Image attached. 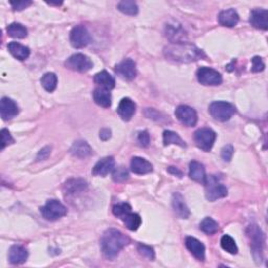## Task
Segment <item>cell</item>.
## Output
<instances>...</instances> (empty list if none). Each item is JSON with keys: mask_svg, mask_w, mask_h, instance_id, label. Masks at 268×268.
<instances>
[{"mask_svg": "<svg viewBox=\"0 0 268 268\" xmlns=\"http://www.w3.org/2000/svg\"><path fill=\"white\" fill-rule=\"evenodd\" d=\"M220 244H221V247L226 250V252L231 255H236L238 253V246L236 244V241L229 235H224L221 238Z\"/></svg>", "mask_w": 268, "mask_h": 268, "instance_id": "e575fe53", "label": "cell"}, {"mask_svg": "<svg viewBox=\"0 0 268 268\" xmlns=\"http://www.w3.org/2000/svg\"><path fill=\"white\" fill-rule=\"evenodd\" d=\"M115 72L122 79L131 81L136 77V64L131 59H125L124 61L118 63L115 68Z\"/></svg>", "mask_w": 268, "mask_h": 268, "instance_id": "4fadbf2b", "label": "cell"}, {"mask_svg": "<svg viewBox=\"0 0 268 268\" xmlns=\"http://www.w3.org/2000/svg\"><path fill=\"white\" fill-rule=\"evenodd\" d=\"M264 62L262 58L260 57H254L252 59V72L253 73H260L264 71Z\"/></svg>", "mask_w": 268, "mask_h": 268, "instance_id": "ab89813d", "label": "cell"}, {"mask_svg": "<svg viewBox=\"0 0 268 268\" xmlns=\"http://www.w3.org/2000/svg\"><path fill=\"white\" fill-rule=\"evenodd\" d=\"M14 138L11 135L10 131L6 129H2L1 130V150H3L6 146L14 144Z\"/></svg>", "mask_w": 268, "mask_h": 268, "instance_id": "f35d334b", "label": "cell"}, {"mask_svg": "<svg viewBox=\"0 0 268 268\" xmlns=\"http://www.w3.org/2000/svg\"><path fill=\"white\" fill-rule=\"evenodd\" d=\"M247 236L250 241V247L253 249V254L256 260L262 259V252L264 246V235L262 230L259 229L257 224H252L247 228Z\"/></svg>", "mask_w": 268, "mask_h": 268, "instance_id": "5b68a950", "label": "cell"}, {"mask_svg": "<svg viewBox=\"0 0 268 268\" xmlns=\"http://www.w3.org/2000/svg\"><path fill=\"white\" fill-rule=\"evenodd\" d=\"M93 80L99 86H101V88H105L107 90L114 89L115 86V80L114 79V77L106 71H102L98 73L94 76Z\"/></svg>", "mask_w": 268, "mask_h": 268, "instance_id": "d4e9b609", "label": "cell"}, {"mask_svg": "<svg viewBox=\"0 0 268 268\" xmlns=\"http://www.w3.org/2000/svg\"><path fill=\"white\" fill-rule=\"evenodd\" d=\"M131 206L130 204L128 203H120V204H117V205H115L114 209H112V213H114V215L115 216V217L122 219L125 217V216L127 214H129L131 212Z\"/></svg>", "mask_w": 268, "mask_h": 268, "instance_id": "8d00e7d4", "label": "cell"}, {"mask_svg": "<svg viewBox=\"0 0 268 268\" xmlns=\"http://www.w3.org/2000/svg\"><path fill=\"white\" fill-rule=\"evenodd\" d=\"M205 196L206 199L210 201H216L220 198L226 197L228 195V189L220 184L219 179L215 175L206 176L205 181Z\"/></svg>", "mask_w": 268, "mask_h": 268, "instance_id": "3957f363", "label": "cell"}, {"mask_svg": "<svg viewBox=\"0 0 268 268\" xmlns=\"http://www.w3.org/2000/svg\"><path fill=\"white\" fill-rule=\"evenodd\" d=\"M41 213L46 220L56 221L66 215L67 209L58 200H49L42 207Z\"/></svg>", "mask_w": 268, "mask_h": 268, "instance_id": "52a82bcc", "label": "cell"}, {"mask_svg": "<svg viewBox=\"0 0 268 268\" xmlns=\"http://www.w3.org/2000/svg\"><path fill=\"white\" fill-rule=\"evenodd\" d=\"M131 170L135 174L144 175L153 171L151 163L142 157H133L131 160Z\"/></svg>", "mask_w": 268, "mask_h": 268, "instance_id": "cb8c5ba5", "label": "cell"}, {"mask_svg": "<svg viewBox=\"0 0 268 268\" xmlns=\"http://www.w3.org/2000/svg\"><path fill=\"white\" fill-rule=\"evenodd\" d=\"M88 188L87 181L82 178H71L65 181L63 191L67 196H75L85 192Z\"/></svg>", "mask_w": 268, "mask_h": 268, "instance_id": "5bb4252c", "label": "cell"}, {"mask_svg": "<svg viewBox=\"0 0 268 268\" xmlns=\"http://www.w3.org/2000/svg\"><path fill=\"white\" fill-rule=\"evenodd\" d=\"M130 243V239L116 229H109L101 238V249L107 259L115 258L120 250Z\"/></svg>", "mask_w": 268, "mask_h": 268, "instance_id": "6da1fadb", "label": "cell"}, {"mask_svg": "<svg viewBox=\"0 0 268 268\" xmlns=\"http://www.w3.org/2000/svg\"><path fill=\"white\" fill-rule=\"evenodd\" d=\"M28 250L21 245H13L8 252V260L12 264H22L28 259Z\"/></svg>", "mask_w": 268, "mask_h": 268, "instance_id": "603a6c76", "label": "cell"}, {"mask_svg": "<svg viewBox=\"0 0 268 268\" xmlns=\"http://www.w3.org/2000/svg\"><path fill=\"white\" fill-rule=\"evenodd\" d=\"M163 144L165 146H169V145H177L183 147L185 148L186 147V143L183 141V138H181L177 133L167 130L163 132Z\"/></svg>", "mask_w": 268, "mask_h": 268, "instance_id": "d6a6232c", "label": "cell"}, {"mask_svg": "<svg viewBox=\"0 0 268 268\" xmlns=\"http://www.w3.org/2000/svg\"><path fill=\"white\" fill-rule=\"evenodd\" d=\"M218 21L223 27L232 28L239 22V15L234 8H229V10L220 12L218 16Z\"/></svg>", "mask_w": 268, "mask_h": 268, "instance_id": "7402d4cb", "label": "cell"}, {"mask_svg": "<svg viewBox=\"0 0 268 268\" xmlns=\"http://www.w3.org/2000/svg\"><path fill=\"white\" fill-rule=\"evenodd\" d=\"M7 49L12 54L13 57L20 60V61H23V60L28 59L30 56V48L20 44V43L11 42L10 44L7 45Z\"/></svg>", "mask_w": 268, "mask_h": 268, "instance_id": "4316f807", "label": "cell"}, {"mask_svg": "<svg viewBox=\"0 0 268 268\" xmlns=\"http://www.w3.org/2000/svg\"><path fill=\"white\" fill-rule=\"evenodd\" d=\"M41 84L46 91L53 92L57 88L58 84V77L54 73H47L42 77Z\"/></svg>", "mask_w": 268, "mask_h": 268, "instance_id": "f546056e", "label": "cell"}, {"mask_svg": "<svg viewBox=\"0 0 268 268\" xmlns=\"http://www.w3.org/2000/svg\"><path fill=\"white\" fill-rule=\"evenodd\" d=\"M197 79L205 86H218L222 83L221 75L210 67H201L197 72Z\"/></svg>", "mask_w": 268, "mask_h": 268, "instance_id": "30bf717a", "label": "cell"}, {"mask_svg": "<svg viewBox=\"0 0 268 268\" xmlns=\"http://www.w3.org/2000/svg\"><path fill=\"white\" fill-rule=\"evenodd\" d=\"M219 224L211 217L204 218L200 223V230L206 235H214L218 231Z\"/></svg>", "mask_w": 268, "mask_h": 268, "instance_id": "4dcf8cb0", "label": "cell"}, {"mask_svg": "<svg viewBox=\"0 0 268 268\" xmlns=\"http://www.w3.org/2000/svg\"><path fill=\"white\" fill-rule=\"evenodd\" d=\"M32 4L30 0H22V1H11V5L13 6L14 11H22Z\"/></svg>", "mask_w": 268, "mask_h": 268, "instance_id": "7bdbcfd3", "label": "cell"}, {"mask_svg": "<svg viewBox=\"0 0 268 268\" xmlns=\"http://www.w3.org/2000/svg\"><path fill=\"white\" fill-rule=\"evenodd\" d=\"M65 66L74 72L87 73L93 67V63L87 56L83 54H75L66 60Z\"/></svg>", "mask_w": 268, "mask_h": 268, "instance_id": "8992f818", "label": "cell"}, {"mask_svg": "<svg viewBox=\"0 0 268 268\" xmlns=\"http://www.w3.org/2000/svg\"><path fill=\"white\" fill-rule=\"evenodd\" d=\"M137 143L141 147H148L150 144V135L148 131H141L137 135Z\"/></svg>", "mask_w": 268, "mask_h": 268, "instance_id": "b9f144b4", "label": "cell"}, {"mask_svg": "<svg viewBox=\"0 0 268 268\" xmlns=\"http://www.w3.org/2000/svg\"><path fill=\"white\" fill-rule=\"evenodd\" d=\"M111 136V131L108 128H104L100 131V138L102 141H107Z\"/></svg>", "mask_w": 268, "mask_h": 268, "instance_id": "f6af8a7d", "label": "cell"}, {"mask_svg": "<svg viewBox=\"0 0 268 268\" xmlns=\"http://www.w3.org/2000/svg\"><path fill=\"white\" fill-rule=\"evenodd\" d=\"M175 115L181 124L188 127H194L197 124L198 115L195 109L187 105H180L175 110Z\"/></svg>", "mask_w": 268, "mask_h": 268, "instance_id": "7c38bea8", "label": "cell"}, {"mask_svg": "<svg viewBox=\"0 0 268 268\" xmlns=\"http://www.w3.org/2000/svg\"><path fill=\"white\" fill-rule=\"evenodd\" d=\"M165 56L171 61L179 63H191L205 58L201 49L189 43L171 44L165 48Z\"/></svg>", "mask_w": 268, "mask_h": 268, "instance_id": "7a4b0ae2", "label": "cell"}, {"mask_svg": "<svg viewBox=\"0 0 268 268\" xmlns=\"http://www.w3.org/2000/svg\"><path fill=\"white\" fill-rule=\"evenodd\" d=\"M19 114V108L17 103L10 98H2L0 102V115L4 120L12 119Z\"/></svg>", "mask_w": 268, "mask_h": 268, "instance_id": "9a60e30c", "label": "cell"}, {"mask_svg": "<svg viewBox=\"0 0 268 268\" xmlns=\"http://www.w3.org/2000/svg\"><path fill=\"white\" fill-rule=\"evenodd\" d=\"M128 178L129 172L125 167L120 166L114 169V172H112V179H114L115 183H124Z\"/></svg>", "mask_w": 268, "mask_h": 268, "instance_id": "d590c367", "label": "cell"}, {"mask_svg": "<svg viewBox=\"0 0 268 268\" xmlns=\"http://www.w3.org/2000/svg\"><path fill=\"white\" fill-rule=\"evenodd\" d=\"M249 23L256 29L266 31L268 29V12L263 8L253 10L249 16Z\"/></svg>", "mask_w": 268, "mask_h": 268, "instance_id": "2e32d148", "label": "cell"}, {"mask_svg": "<svg viewBox=\"0 0 268 268\" xmlns=\"http://www.w3.org/2000/svg\"><path fill=\"white\" fill-rule=\"evenodd\" d=\"M51 152V148L50 147H44V148L41 149L40 152L37 155V161H41V160H45L48 158V156L50 155Z\"/></svg>", "mask_w": 268, "mask_h": 268, "instance_id": "ee69618b", "label": "cell"}, {"mask_svg": "<svg viewBox=\"0 0 268 268\" xmlns=\"http://www.w3.org/2000/svg\"><path fill=\"white\" fill-rule=\"evenodd\" d=\"M6 32L8 34V36L16 39H23L28 36V30L25 29V27H23L22 24L17 22H14L8 25L6 28Z\"/></svg>", "mask_w": 268, "mask_h": 268, "instance_id": "f1b7e54d", "label": "cell"}, {"mask_svg": "<svg viewBox=\"0 0 268 268\" xmlns=\"http://www.w3.org/2000/svg\"><path fill=\"white\" fill-rule=\"evenodd\" d=\"M135 110H136L135 103L131 99L124 98L119 102V105L117 107V114L120 117H122V119L126 120V122H129V120L133 117Z\"/></svg>", "mask_w": 268, "mask_h": 268, "instance_id": "ac0fdd59", "label": "cell"}, {"mask_svg": "<svg viewBox=\"0 0 268 268\" xmlns=\"http://www.w3.org/2000/svg\"><path fill=\"white\" fill-rule=\"evenodd\" d=\"M93 100L99 106L108 108L111 106V94L105 88H97L93 91Z\"/></svg>", "mask_w": 268, "mask_h": 268, "instance_id": "83f0119b", "label": "cell"}, {"mask_svg": "<svg viewBox=\"0 0 268 268\" xmlns=\"http://www.w3.org/2000/svg\"><path fill=\"white\" fill-rule=\"evenodd\" d=\"M194 140L198 148L207 152L213 148L216 141V133L210 128H201L195 132Z\"/></svg>", "mask_w": 268, "mask_h": 268, "instance_id": "9c48e42d", "label": "cell"}, {"mask_svg": "<svg viewBox=\"0 0 268 268\" xmlns=\"http://www.w3.org/2000/svg\"><path fill=\"white\" fill-rule=\"evenodd\" d=\"M209 111L211 115L219 122H227V120L230 119L236 114V108L234 105H231L230 103L228 102H213L210 107Z\"/></svg>", "mask_w": 268, "mask_h": 268, "instance_id": "277c9868", "label": "cell"}, {"mask_svg": "<svg viewBox=\"0 0 268 268\" xmlns=\"http://www.w3.org/2000/svg\"><path fill=\"white\" fill-rule=\"evenodd\" d=\"M71 153L75 157L86 158V157H89L92 154V149L87 142L80 140V141H76L73 144L71 148Z\"/></svg>", "mask_w": 268, "mask_h": 268, "instance_id": "44dd1931", "label": "cell"}, {"mask_svg": "<svg viewBox=\"0 0 268 268\" xmlns=\"http://www.w3.org/2000/svg\"><path fill=\"white\" fill-rule=\"evenodd\" d=\"M185 244L191 254L199 261H204L205 259V246L199 240L193 237H187Z\"/></svg>", "mask_w": 268, "mask_h": 268, "instance_id": "d6986e66", "label": "cell"}, {"mask_svg": "<svg viewBox=\"0 0 268 268\" xmlns=\"http://www.w3.org/2000/svg\"><path fill=\"white\" fill-rule=\"evenodd\" d=\"M168 171L171 173V174H174V175H177L178 177H181L183 176V173H181V171H179L177 168L175 167H170L168 169Z\"/></svg>", "mask_w": 268, "mask_h": 268, "instance_id": "bcb514c9", "label": "cell"}, {"mask_svg": "<svg viewBox=\"0 0 268 268\" xmlns=\"http://www.w3.org/2000/svg\"><path fill=\"white\" fill-rule=\"evenodd\" d=\"M172 206L175 214L181 219H187L190 216V210L187 206L183 195L180 193H174L172 198Z\"/></svg>", "mask_w": 268, "mask_h": 268, "instance_id": "ffe728a7", "label": "cell"}, {"mask_svg": "<svg viewBox=\"0 0 268 268\" xmlns=\"http://www.w3.org/2000/svg\"><path fill=\"white\" fill-rule=\"evenodd\" d=\"M50 5H61L62 2H47Z\"/></svg>", "mask_w": 268, "mask_h": 268, "instance_id": "7dc6e473", "label": "cell"}, {"mask_svg": "<svg viewBox=\"0 0 268 268\" xmlns=\"http://www.w3.org/2000/svg\"><path fill=\"white\" fill-rule=\"evenodd\" d=\"M189 176L198 183L204 184L206 175H205V169L202 163L198 161H192L190 163L189 168Z\"/></svg>", "mask_w": 268, "mask_h": 268, "instance_id": "484cf974", "label": "cell"}, {"mask_svg": "<svg viewBox=\"0 0 268 268\" xmlns=\"http://www.w3.org/2000/svg\"><path fill=\"white\" fill-rule=\"evenodd\" d=\"M118 10L129 16H135L138 13V6L134 1L131 0H124V1H120L117 4Z\"/></svg>", "mask_w": 268, "mask_h": 268, "instance_id": "836d02e7", "label": "cell"}, {"mask_svg": "<svg viewBox=\"0 0 268 268\" xmlns=\"http://www.w3.org/2000/svg\"><path fill=\"white\" fill-rule=\"evenodd\" d=\"M232 154H234V147L231 145L223 147L221 150V157L224 161H230L232 158Z\"/></svg>", "mask_w": 268, "mask_h": 268, "instance_id": "60d3db41", "label": "cell"}, {"mask_svg": "<svg viewBox=\"0 0 268 268\" xmlns=\"http://www.w3.org/2000/svg\"><path fill=\"white\" fill-rule=\"evenodd\" d=\"M69 40H71L73 47L83 48L89 44L91 37L88 30L84 25H77L72 30L71 35H69Z\"/></svg>", "mask_w": 268, "mask_h": 268, "instance_id": "ba28073f", "label": "cell"}, {"mask_svg": "<svg viewBox=\"0 0 268 268\" xmlns=\"http://www.w3.org/2000/svg\"><path fill=\"white\" fill-rule=\"evenodd\" d=\"M115 165V161L114 157H111V156L104 157L101 160H99L96 163V166L93 167L92 174L94 176H103V177L106 176L110 172L114 171Z\"/></svg>", "mask_w": 268, "mask_h": 268, "instance_id": "e0dca14e", "label": "cell"}, {"mask_svg": "<svg viewBox=\"0 0 268 268\" xmlns=\"http://www.w3.org/2000/svg\"><path fill=\"white\" fill-rule=\"evenodd\" d=\"M137 250L140 252V254L142 256H144L147 259H149V260H151V261L155 259V252L151 246L145 245V244H138Z\"/></svg>", "mask_w": 268, "mask_h": 268, "instance_id": "74e56055", "label": "cell"}, {"mask_svg": "<svg viewBox=\"0 0 268 268\" xmlns=\"http://www.w3.org/2000/svg\"><path fill=\"white\" fill-rule=\"evenodd\" d=\"M166 36L170 40L172 44H180V43H187L188 35L181 24L177 22L168 23L166 27Z\"/></svg>", "mask_w": 268, "mask_h": 268, "instance_id": "8fae6325", "label": "cell"}, {"mask_svg": "<svg viewBox=\"0 0 268 268\" xmlns=\"http://www.w3.org/2000/svg\"><path fill=\"white\" fill-rule=\"evenodd\" d=\"M123 221L125 223V226L127 227V229L130 230H133V231L140 228L141 223H142V219L140 217V215L132 213V212L127 214L123 218Z\"/></svg>", "mask_w": 268, "mask_h": 268, "instance_id": "1f68e13d", "label": "cell"}]
</instances>
